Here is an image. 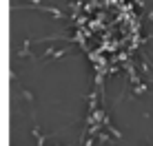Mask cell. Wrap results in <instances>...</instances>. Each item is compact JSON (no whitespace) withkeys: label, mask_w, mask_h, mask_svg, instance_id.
Segmentation results:
<instances>
[{"label":"cell","mask_w":153,"mask_h":146,"mask_svg":"<svg viewBox=\"0 0 153 146\" xmlns=\"http://www.w3.org/2000/svg\"><path fill=\"white\" fill-rule=\"evenodd\" d=\"M20 93H22V97H25V100H27V102L31 104V106H33V104H36L33 95H31V91H27V88H20Z\"/></svg>","instance_id":"cell-1"},{"label":"cell","mask_w":153,"mask_h":146,"mask_svg":"<svg viewBox=\"0 0 153 146\" xmlns=\"http://www.w3.org/2000/svg\"><path fill=\"white\" fill-rule=\"evenodd\" d=\"M144 91H149V84H135L133 86V95H142Z\"/></svg>","instance_id":"cell-2"},{"label":"cell","mask_w":153,"mask_h":146,"mask_svg":"<svg viewBox=\"0 0 153 146\" xmlns=\"http://www.w3.org/2000/svg\"><path fill=\"white\" fill-rule=\"evenodd\" d=\"M96 139H98V142H102V144H104V142L111 144V137H109L107 133H98V135H96Z\"/></svg>","instance_id":"cell-3"},{"label":"cell","mask_w":153,"mask_h":146,"mask_svg":"<svg viewBox=\"0 0 153 146\" xmlns=\"http://www.w3.org/2000/svg\"><path fill=\"white\" fill-rule=\"evenodd\" d=\"M96 142H98V139H96V137H89V139H87V142H84V146H96Z\"/></svg>","instance_id":"cell-4"},{"label":"cell","mask_w":153,"mask_h":146,"mask_svg":"<svg viewBox=\"0 0 153 146\" xmlns=\"http://www.w3.org/2000/svg\"><path fill=\"white\" fill-rule=\"evenodd\" d=\"M149 20H153V11H151V13H149Z\"/></svg>","instance_id":"cell-5"},{"label":"cell","mask_w":153,"mask_h":146,"mask_svg":"<svg viewBox=\"0 0 153 146\" xmlns=\"http://www.w3.org/2000/svg\"><path fill=\"white\" fill-rule=\"evenodd\" d=\"M56 146H67V144H56Z\"/></svg>","instance_id":"cell-6"}]
</instances>
